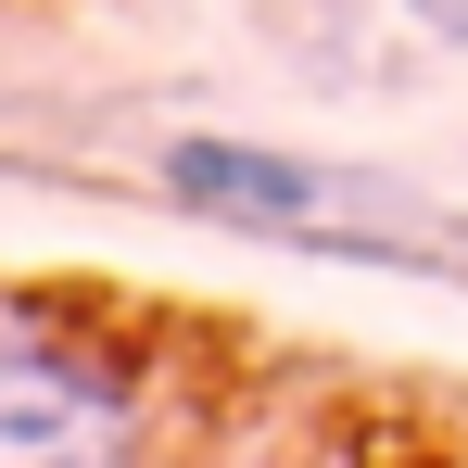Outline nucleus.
<instances>
[{"instance_id": "1", "label": "nucleus", "mask_w": 468, "mask_h": 468, "mask_svg": "<svg viewBox=\"0 0 468 468\" xmlns=\"http://www.w3.org/2000/svg\"><path fill=\"white\" fill-rule=\"evenodd\" d=\"M127 443H140L127 355L0 304V456H127Z\"/></svg>"}, {"instance_id": "2", "label": "nucleus", "mask_w": 468, "mask_h": 468, "mask_svg": "<svg viewBox=\"0 0 468 468\" xmlns=\"http://www.w3.org/2000/svg\"><path fill=\"white\" fill-rule=\"evenodd\" d=\"M153 177H165L177 216H216V229H253V240H316L329 216H405V190L304 165V153H266V140H165Z\"/></svg>"}, {"instance_id": "3", "label": "nucleus", "mask_w": 468, "mask_h": 468, "mask_svg": "<svg viewBox=\"0 0 468 468\" xmlns=\"http://www.w3.org/2000/svg\"><path fill=\"white\" fill-rule=\"evenodd\" d=\"M418 13V38H443V51H468V0H405Z\"/></svg>"}]
</instances>
